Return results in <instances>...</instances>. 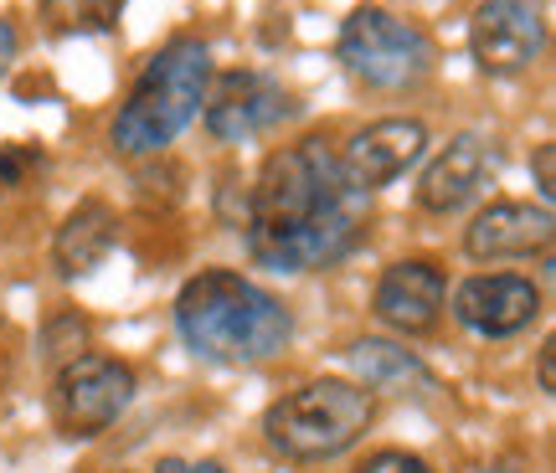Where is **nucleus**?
<instances>
[{"mask_svg": "<svg viewBox=\"0 0 556 473\" xmlns=\"http://www.w3.org/2000/svg\"><path fill=\"white\" fill-rule=\"evenodd\" d=\"M336 155L345 180L371 196L381 186H392L397 176H407L417 159L428 155V124L422 118H377V124L356 129Z\"/></svg>", "mask_w": 556, "mask_h": 473, "instance_id": "obj_9", "label": "nucleus"}, {"mask_svg": "<svg viewBox=\"0 0 556 473\" xmlns=\"http://www.w3.org/2000/svg\"><path fill=\"white\" fill-rule=\"evenodd\" d=\"M299 114V99L258 67H232L222 73L217 88H206V135L217 144H248V139L274 135L278 124Z\"/></svg>", "mask_w": 556, "mask_h": 473, "instance_id": "obj_7", "label": "nucleus"}, {"mask_svg": "<svg viewBox=\"0 0 556 473\" xmlns=\"http://www.w3.org/2000/svg\"><path fill=\"white\" fill-rule=\"evenodd\" d=\"M176 335L180 345L212 360V366H258L289 350L294 315L263 283L232 273V268H201L176 294Z\"/></svg>", "mask_w": 556, "mask_h": 473, "instance_id": "obj_2", "label": "nucleus"}, {"mask_svg": "<svg viewBox=\"0 0 556 473\" xmlns=\"http://www.w3.org/2000/svg\"><path fill=\"white\" fill-rule=\"evenodd\" d=\"M371 422H377V392H366L361 381L325 375L278 396L263 412V443L289 463H325L356 448Z\"/></svg>", "mask_w": 556, "mask_h": 473, "instance_id": "obj_4", "label": "nucleus"}, {"mask_svg": "<svg viewBox=\"0 0 556 473\" xmlns=\"http://www.w3.org/2000/svg\"><path fill=\"white\" fill-rule=\"evenodd\" d=\"M556 237L552 206L531 201H490L464 227V253L475 263H510V257H546Z\"/></svg>", "mask_w": 556, "mask_h": 473, "instance_id": "obj_13", "label": "nucleus"}, {"mask_svg": "<svg viewBox=\"0 0 556 473\" xmlns=\"http://www.w3.org/2000/svg\"><path fill=\"white\" fill-rule=\"evenodd\" d=\"M336 52L345 62V73L366 88H377V93H407L438 62L433 37L417 21H402L381 5H356L340 21Z\"/></svg>", "mask_w": 556, "mask_h": 473, "instance_id": "obj_5", "label": "nucleus"}, {"mask_svg": "<svg viewBox=\"0 0 556 473\" xmlns=\"http://www.w3.org/2000/svg\"><path fill=\"white\" fill-rule=\"evenodd\" d=\"M443 298H448V278L438 263L428 257H402L381 273L377 294H371V315L397 330V335L417 340V335H433L438 319H443Z\"/></svg>", "mask_w": 556, "mask_h": 473, "instance_id": "obj_12", "label": "nucleus"}, {"mask_svg": "<svg viewBox=\"0 0 556 473\" xmlns=\"http://www.w3.org/2000/svg\"><path fill=\"white\" fill-rule=\"evenodd\" d=\"M475 473H531V469H520V463L505 458V463H484V469H475Z\"/></svg>", "mask_w": 556, "mask_h": 473, "instance_id": "obj_24", "label": "nucleus"}, {"mask_svg": "<svg viewBox=\"0 0 556 473\" xmlns=\"http://www.w3.org/2000/svg\"><path fill=\"white\" fill-rule=\"evenodd\" d=\"M500 176V144L484 135H454L417 180V206L433 217H454L469 201L484 196V186Z\"/></svg>", "mask_w": 556, "mask_h": 473, "instance_id": "obj_10", "label": "nucleus"}, {"mask_svg": "<svg viewBox=\"0 0 556 473\" xmlns=\"http://www.w3.org/2000/svg\"><path fill=\"white\" fill-rule=\"evenodd\" d=\"M546 52V16L536 0H479L469 16V57L484 78H520Z\"/></svg>", "mask_w": 556, "mask_h": 473, "instance_id": "obj_8", "label": "nucleus"}, {"mask_svg": "<svg viewBox=\"0 0 556 473\" xmlns=\"http://www.w3.org/2000/svg\"><path fill=\"white\" fill-rule=\"evenodd\" d=\"M454 319L484 340H510L541 319V289L520 273H475L454 289Z\"/></svg>", "mask_w": 556, "mask_h": 473, "instance_id": "obj_11", "label": "nucleus"}, {"mask_svg": "<svg viewBox=\"0 0 556 473\" xmlns=\"http://www.w3.org/2000/svg\"><path fill=\"white\" fill-rule=\"evenodd\" d=\"M135 386V366H124L119 355L83 350L78 360L58 366V375H52V422H58V433L73 437V443L109 433L129 412Z\"/></svg>", "mask_w": 556, "mask_h": 473, "instance_id": "obj_6", "label": "nucleus"}, {"mask_svg": "<svg viewBox=\"0 0 556 473\" xmlns=\"http://www.w3.org/2000/svg\"><path fill=\"white\" fill-rule=\"evenodd\" d=\"M124 16V0H41V21L52 37H103Z\"/></svg>", "mask_w": 556, "mask_h": 473, "instance_id": "obj_16", "label": "nucleus"}, {"mask_svg": "<svg viewBox=\"0 0 556 473\" xmlns=\"http://www.w3.org/2000/svg\"><path fill=\"white\" fill-rule=\"evenodd\" d=\"M41 150L37 144H0V196H11L21 191L31 176H41Z\"/></svg>", "mask_w": 556, "mask_h": 473, "instance_id": "obj_18", "label": "nucleus"}, {"mask_svg": "<svg viewBox=\"0 0 556 473\" xmlns=\"http://www.w3.org/2000/svg\"><path fill=\"white\" fill-rule=\"evenodd\" d=\"M11 62H16V26L0 21V78L11 73Z\"/></svg>", "mask_w": 556, "mask_h": 473, "instance_id": "obj_23", "label": "nucleus"}, {"mask_svg": "<svg viewBox=\"0 0 556 473\" xmlns=\"http://www.w3.org/2000/svg\"><path fill=\"white\" fill-rule=\"evenodd\" d=\"M212 88V47L201 37H170L155 57L139 67L129 99L109 124V139L124 159L165 155V144H176L180 129L201 114Z\"/></svg>", "mask_w": 556, "mask_h": 473, "instance_id": "obj_3", "label": "nucleus"}, {"mask_svg": "<svg viewBox=\"0 0 556 473\" xmlns=\"http://www.w3.org/2000/svg\"><path fill=\"white\" fill-rule=\"evenodd\" d=\"M351 371L361 375L366 392H392V396H433L438 375L417 360L413 350H402L392 340H356L351 345Z\"/></svg>", "mask_w": 556, "mask_h": 473, "instance_id": "obj_15", "label": "nucleus"}, {"mask_svg": "<svg viewBox=\"0 0 556 473\" xmlns=\"http://www.w3.org/2000/svg\"><path fill=\"white\" fill-rule=\"evenodd\" d=\"M536 386L546 396H556V340H541V350H536Z\"/></svg>", "mask_w": 556, "mask_h": 473, "instance_id": "obj_21", "label": "nucleus"}, {"mask_svg": "<svg viewBox=\"0 0 556 473\" xmlns=\"http://www.w3.org/2000/svg\"><path fill=\"white\" fill-rule=\"evenodd\" d=\"M371 232V196L340 170L336 144L304 135L263 159L248 186L242 237L258 268L274 273H319L351 257Z\"/></svg>", "mask_w": 556, "mask_h": 473, "instance_id": "obj_1", "label": "nucleus"}, {"mask_svg": "<svg viewBox=\"0 0 556 473\" xmlns=\"http://www.w3.org/2000/svg\"><path fill=\"white\" fill-rule=\"evenodd\" d=\"M531 176H536V191H541V206H552L556 196V144H536V155H531Z\"/></svg>", "mask_w": 556, "mask_h": 473, "instance_id": "obj_20", "label": "nucleus"}, {"mask_svg": "<svg viewBox=\"0 0 556 473\" xmlns=\"http://www.w3.org/2000/svg\"><path fill=\"white\" fill-rule=\"evenodd\" d=\"M114 242H119V212L109 206L103 196H83L67 217H62L58 237H52V268L58 278H88L99 268L103 257L114 253Z\"/></svg>", "mask_w": 556, "mask_h": 473, "instance_id": "obj_14", "label": "nucleus"}, {"mask_svg": "<svg viewBox=\"0 0 556 473\" xmlns=\"http://www.w3.org/2000/svg\"><path fill=\"white\" fill-rule=\"evenodd\" d=\"M88 319L78 309H62V315L47 319V330H41V360L47 366H67V360H78L88 350Z\"/></svg>", "mask_w": 556, "mask_h": 473, "instance_id": "obj_17", "label": "nucleus"}, {"mask_svg": "<svg viewBox=\"0 0 556 473\" xmlns=\"http://www.w3.org/2000/svg\"><path fill=\"white\" fill-rule=\"evenodd\" d=\"M356 473H433V469H428V463H422L417 453H402V448H381V453H371Z\"/></svg>", "mask_w": 556, "mask_h": 473, "instance_id": "obj_19", "label": "nucleus"}, {"mask_svg": "<svg viewBox=\"0 0 556 473\" xmlns=\"http://www.w3.org/2000/svg\"><path fill=\"white\" fill-rule=\"evenodd\" d=\"M155 473H222L217 458H201V463H191V458H160Z\"/></svg>", "mask_w": 556, "mask_h": 473, "instance_id": "obj_22", "label": "nucleus"}]
</instances>
